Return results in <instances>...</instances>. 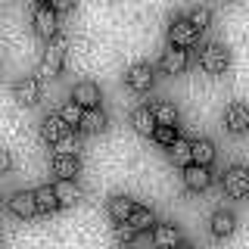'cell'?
Wrapping results in <instances>:
<instances>
[{
  "mask_svg": "<svg viewBox=\"0 0 249 249\" xmlns=\"http://www.w3.org/2000/svg\"><path fill=\"white\" fill-rule=\"evenodd\" d=\"M66 37H53V41H47V50L41 53V62H37V78H53L62 72V66H66Z\"/></svg>",
  "mask_w": 249,
  "mask_h": 249,
  "instance_id": "cell-1",
  "label": "cell"
},
{
  "mask_svg": "<svg viewBox=\"0 0 249 249\" xmlns=\"http://www.w3.org/2000/svg\"><path fill=\"white\" fill-rule=\"evenodd\" d=\"M199 66L206 69L209 75H221L224 69L231 66V50H228L224 44H218V41L202 44V47H199Z\"/></svg>",
  "mask_w": 249,
  "mask_h": 249,
  "instance_id": "cell-2",
  "label": "cell"
},
{
  "mask_svg": "<svg viewBox=\"0 0 249 249\" xmlns=\"http://www.w3.org/2000/svg\"><path fill=\"white\" fill-rule=\"evenodd\" d=\"M221 187H224V193L233 199H246L249 196V165H231V168H224V175H221Z\"/></svg>",
  "mask_w": 249,
  "mask_h": 249,
  "instance_id": "cell-3",
  "label": "cell"
},
{
  "mask_svg": "<svg viewBox=\"0 0 249 249\" xmlns=\"http://www.w3.org/2000/svg\"><path fill=\"white\" fill-rule=\"evenodd\" d=\"M31 22H35V31L44 37V41H53V37L59 35V16L50 10V3H37Z\"/></svg>",
  "mask_w": 249,
  "mask_h": 249,
  "instance_id": "cell-4",
  "label": "cell"
},
{
  "mask_svg": "<svg viewBox=\"0 0 249 249\" xmlns=\"http://www.w3.org/2000/svg\"><path fill=\"white\" fill-rule=\"evenodd\" d=\"M196 37H199V31L190 25V19L187 16H175V19L168 22V41H171V47H193L196 44Z\"/></svg>",
  "mask_w": 249,
  "mask_h": 249,
  "instance_id": "cell-5",
  "label": "cell"
},
{
  "mask_svg": "<svg viewBox=\"0 0 249 249\" xmlns=\"http://www.w3.org/2000/svg\"><path fill=\"white\" fill-rule=\"evenodd\" d=\"M153 81H156V72H153L150 62H134V66L124 69V84H128L131 90H137V93L140 90H150Z\"/></svg>",
  "mask_w": 249,
  "mask_h": 249,
  "instance_id": "cell-6",
  "label": "cell"
},
{
  "mask_svg": "<svg viewBox=\"0 0 249 249\" xmlns=\"http://www.w3.org/2000/svg\"><path fill=\"white\" fill-rule=\"evenodd\" d=\"M13 97L19 100V103H25V106H35L37 100H41V78H37V75H22V78H16Z\"/></svg>",
  "mask_w": 249,
  "mask_h": 249,
  "instance_id": "cell-7",
  "label": "cell"
},
{
  "mask_svg": "<svg viewBox=\"0 0 249 249\" xmlns=\"http://www.w3.org/2000/svg\"><path fill=\"white\" fill-rule=\"evenodd\" d=\"M209 231H212V237H231V233L237 231V215H233V209L218 206L212 212V218H209Z\"/></svg>",
  "mask_w": 249,
  "mask_h": 249,
  "instance_id": "cell-8",
  "label": "cell"
},
{
  "mask_svg": "<svg viewBox=\"0 0 249 249\" xmlns=\"http://www.w3.org/2000/svg\"><path fill=\"white\" fill-rule=\"evenodd\" d=\"M72 100L81 109H93V106H100V100H103V93H100V84H93V81H78L75 88H72Z\"/></svg>",
  "mask_w": 249,
  "mask_h": 249,
  "instance_id": "cell-9",
  "label": "cell"
},
{
  "mask_svg": "<svg viewBox=\"0 0 249 249\" xmlns=\"http://www.w3.org/2000/svg\"><path fill=\"white\" fill-rule=\"evenodd\" d=\"M224 124L231 134H246L249 131V106L246 103H231L224 109Z\"/></svg>",
  "mask_w": 249,
  "mask_h": 249,
  "instance_id": "cell-10",
  "label": "cell"
},
{
  "mask_svg": "<svg viewBox=\"0 0 249 249\" xmlns=\"http://www.w3.org/2000/svg\"><path fill=\"white\" fill-rule=\"evenodd\" d=\"M69 131H72V128H69V124L62 122L56 112H47L44 119H41V137L47 140V143H53V146H56L59 140L69 134Z\"/></svg>",
  "mask_w": 249,
  "mask_h": 249,
  "instance_id": "cell-11",
  "label": "cell"
},
{
  "mask_svg": "<svg viewBox=\"0 0 249 249\" xmlns=\"http://www.w3.org/2000/svg\"><path fill=\"white\" fill-rule=\"evenodd\" d=\"M10 212L19 215V218H31L37 215V199H35V190H16L10 196Z\"/></svg>",
  "mask_w": 249,
  "mask_h": 249,
  "instance_id": "cell-12",
  "label": "cell"
},
{
  "mask_svg": "<svg viewBox=\"0 0 249 249\" xmlns=\"http://www.w3.org/2000/svg\"><path fill=\"white\" fill-rule=\"evenodd\" d=\"M187 62H190V56H187V50H181V47H168V50H162V72L165 75H181L187 69Z\"/></svg>",
  "mask_w": 249,
  "mask_h": 249,
  "instance_id": "cell-13",
  "label": "cell"
},
{
  "mask_svg": "<svg viewBox=\"0 0 249 249\" xmlns=\"http://www.w3.org/2000/svg\"><path fill=\"white\" fill-rule=\"evenodd\" d=\"M153 243L159 246V249H175L178 243H181V228L171 224V221L156 224V228H153Z\"/></svg>",
  "mask_w": 249,
  "mask_h": 249,
  "instance_id": "cell-14",
  "label": "cell"
},
{
  "mask_svg": "<svg viewBox=\"0 0 249 249\" xmlns=\"http://www.w3.org/2000/svg\"><path fill=\"white\" fill-rule=\"evenodd\" d=\"M53 190H56L59 206H75V202L81 199V184H78L75 178H59V181L53 184Z\"/></svg>",
  "mask_w": 249,
  "mask_h": 249,
  "instance_id": "cell-15",
  "label": "cell"
},
{
  "mask_svg": "<svg viewBox=\"0 0 249 249\" xmlns=\"http://www.w3.org/2000/svg\"><path fill=\"white\" fill-rule=\"evenodd\" d=\"M184 187H187V190H206V187L209 184H212V171H209V168H202V165H187L184 168Z\"/></svg>",
  "mask_w": 249,
  "mask_h": 249,
  "instance_id": "cell-16",
  "label": "cell"
},
{
  "mask_svg": "<svg viewBox=\"0 0 249 249\" xmlns=\"http://www.w3.org/2000/svg\"><path fill=\"white\" fill-rule=\"evenodd\" d=\"M131 124H134L137 134L153 137V131H156V115H153V109H150V106H137L134 112H131Z\"/></svg>",
  "mask_w": 249,
  "mask_h": 249,
  "instance_id": "cell-17",
  "label": "cell"
},
{
  "mask_svg": "<svg viewBox=\"0 0 249 249\" xmlns=\"http://www.w3.org/2000/svg\"><path fill=\"white\" fill-rule=\"evenodd\" d=\"M193 143V165H202V168H209L215 162V143L209 137H196V140H190Z\"/></svg>",
  "mask_w": 249,
  "mask_h": 249,
  "instance_id": "cell-18",
  "label": "cell"
},
{
  "mask_svg": "<svg viewBox=\"0 0 249 249\" xmlns=\"http://www.w3.org/2000/svg\"><path fill=\"white\" fill-rule=\"evenodd\" d=\"M134 206L137 202L131 199V196H124V193H115L112 199H109V215H112V221H128L131 218V212H134Z\"/></svg>",
  "mask_w": 249,
  "mask_h": 249,
  "instance_id": "cell-19",
  "label": "cell"
},
{
  "mask_svg": "<svg viewBox=\"0 0 249 249\" xmlns=\"http://www.w3.org/2000/svg\"><path fill=\"white\" fill-rule=\"evenodd\" d=\"M53 171H56L59 178H75L78 171H81V159H78V153H59L53 156Z\"/></svg>",
  "mask_w": 249,
  "mask_h": 249,
  "instance_id": "cell-20",
  "label": "cell"
},
{
  "mask_svg": "<svg viewBox=\"0 0 249 249\" xmlns=\"http://www.w3.org/2000/svg\"><path fill=\"white\" fill-rule=\"evenodd\" d=\"M168 156H171V162H175V165H181V168L193 165V143H190L187 137H178L175 143H171Z\"/></svg>",
  "mask_w": 249,
  "mask_h": 249,
  "instance_id": "cell-21",
  "label": "cell"
},
{
  "mask_svg": "<svg viewBox=\"0 0 249 249\" xmlns=\"http://www.w3.org/2000/svg\"><path fill=\"white\" fill-rule=\"evenodd\" d=\"M153 115H156V124H168V128H178V106L168 103V100H159V103H153Z\"/></svg>",
  "mask_w": 249,
  "mask_h": 249,
  "instance_id": "cell-22",
  "label": "cell"
},
{
  "mask_svg": "<svg viewBox=\"0 0 249 249\" xmlns=\"http://www.w3.org/2000/svg\"><path fill=\"white\" fill-rule=\"evenodd\" d=\"M128 224H131V228H134L137 233H140V231L156 228V215H153V209H150V206H134V212H131Z\"/></svg>",
  "mask_w": 249,
  "mask_h": 249,
  "instance_id": "cell-23",
  "label": "cell"
},
{
  "mask_svg": "<svg viewBox=\"0 0 249 249\" xmlns=\"http://www.w3.org/2000/svg\"><path fill=\"white\" fill-rule=\"evenodd\" d=\"M35 199H37V212H56V209H59V199H56L53 184H41L35 190Z\"/></svg>",
  "mask_w": 249,
  "mask_h": 249,
  "instance_id": "cell-24",
  "label": "cell"
},
{
  "mask_svg": "<svg viewBox=\"0 0 249 249\" xmlns=\"http://www.w3.org/2000/svg\"><path fill=\"white\" fill-rule=\"evenodd\" d=\"M106 112L100 106H93V109H84V115H81V131H90V134H97V131H103L106 128Z\"/></svg>",
  "mask_w": 249,
  "mask_h": 249,
  "instance_id": "cell-25",
  "label": "cell"
},
{
  "mask_svg": "<svg viewBox=\"0 0 249 249\" xmlns=\"http://www.w3.org/2000/svg\"><path fill=\"white\" fill-rule=\"evenodd\" d=\"M56 115H59V119L69 124V128H72V124H81V115H84V109L78 106L75 100H66V103L59 106V112H56Z\"/></svg>",
  "mask_w": 249,
  "mask_h": 249,
  "instance_id": "cell-26",
  "label": "cell"
},
{
  "mask_svg": "<svg viewBox=\"0 0 249 249\" xmlns=\"http://www.w3.org/2000/svg\"><path fill=\"white\" fill-rule=\"evenodd\" d=\"M187 19H190V25L202 31V28H209V22H212V10L209 6H193L190 13H187Z\"/></svg>",
  "mask_w": 249,
  "mask_h": 249,
  "instance_id": "cell-27",
  "label": "cell"
},
{
  "mask_svg": "<svg viewBox=\"0 0 249 249\" xmlns=\"http://www.w3.org/2000/svg\"><path fill=\"white\" fill-rule=\"evenodd\" d=\"M153 140H156L159 146H168V150H171V143L178 140V131H175V128H168V124H156Z\"/></svg>",
  "mask_w": 249,
  "mask_h": 249,
  "instance_id": "cell-28",
  "label": "cell"
},
{
  "mask_svg": "<svg viewBox=\"0 0 249 249\" xmlns=\"http://www.w3.org/2000/svg\"><path fill=\"white\" fill-rule=\"evenodd\" d=\"M75 150H78V134H75V131H69V134L56 143V156L59 153H72L75 156Z\"/></svg>",
  "mask_w": 249,
  "mask_h": 249,
  "instance_id": "cell-29",
  "label": "cell"
},
{
  "mask_svg": "<svg viewBox=\"0 0 249 249\" xmlns=\"http://www.w3.org/2000/svg\"><path fill=\"white\" fill-rule=\"evenodd\" d=\"M115 237H119V243H131V240L137 237V231L131 228L128 221H122V224H115Z\"/></svg>",
  "mask_w": 249,
  "mask_h": 249,
  "instance_id": "cell-30",
  "label": "cell"
},
{
  "mask_svg": "<svg viewBox=\"0 0 249 249\" xmlns=\"http://www.w3.org/2000/svg\"><path fill=\"white\" fill-rule=\"evenodd\" d=\"M10 168H13V156H10V150H0V175H6Z\"/></svg>",
  "mask_w": 249,
  "mask_h": 249,
  "instance_id": "cell-31",
  "label": "cell"
},
{
  "mask_svg": "<svg viewBox=\"0 0 249 249\" xmlns=\"http://www.w3.org/2000/svg\"><path fill=\"white\" fill-rule=\"evenodd\" d=\"M50 10L59 16V13H69V10H75V6L69 3V0H53V3H50Z\"/></svg>",
  "mask_w": 249,
  "mask_h": 249,
  "instance_id": "cell-32",
  "label": "cell"
},
{
  "mask_svg": "<svg viewBox=\"0 0 249 249\" xmlns=\"http://www.w3.org/2000/svg\"><path fill=\"white\" fill-rule=\"evenodd\" d=\"M175 249H196V246H190V243H184V240H181V243H178Z\"/></svg>",
  "mask_w": 249,
  "mask_h": 249,
  "instance_id": "cell-33",
  "label": "cell"
}]
</instances>
